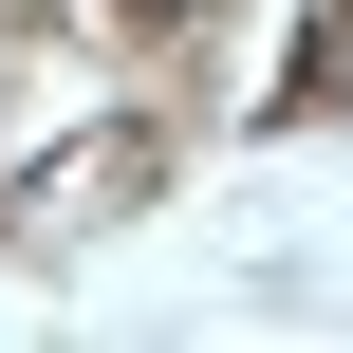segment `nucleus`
I'll use <instances>...</instances> for the list:
<instances>
[{
	"label": "nucleus",
	"instance_id": "1",
	"mask_svg": "<svg viewBox=\"0 0 353 353\" xmlns=\"http://www.w3.org/2000/svg\"><path fill=\"white\" fill-rule=\"evenodd\" d=\"M149 19H168V0H149Z\"/></svg>",
	"mask_w": 353,
	"mask_h": 353
}]
</instances>
